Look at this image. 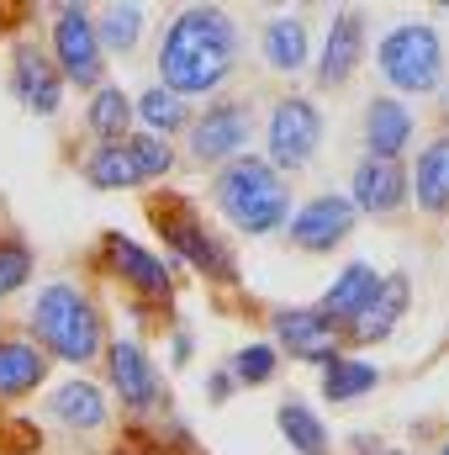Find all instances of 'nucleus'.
I'll use <instances>...</instances> for the list:
<instances>
[{
    "mask_svg": "<svg viewBox=\"0 0 449 455\" xmlns=\"http://www.w3.org/2000/svg\"><path fill=\"white\" fill-rule=\"evenodd\" d=\"M238 75V21L223 5H185L159 37V91L191 101L217 96Z\"/></svg>",
    "mask_w": 449,
    "mask_h": 455,
    "instance_id": "f257e3e1",
    "label": "nucleus"
},
{
    "mask_svg": "<svg viewBox=\"0 0 449 455\" xmlns=\"http://www.w3.org/2000/svg\"><path fill=\"white\" fill-rule=\"evenodd\" d=\"M27 339L48 360H64L75 371L96 365L106 355V318L75 281H48L27 313Z\"/></svg>",
    "mask_w": 449,
    "mask_h": 455,
    "instance_id": "f03ea898",
    "label": "nucleus"
},
{
    "mask_svg": "<svg viewBox=\"0 0 449 455\" xmlns=\"http://www.w3.org/2000/svg\"><path fill=\"white\" fill-rule=\"evenodd\" d=\"M212 202L243 238H270L291 218V186L259 154H243L212 175Z\"/></svg>",
    "mask_w": 449,
    "mask_h": 455,
    "instance_id": "7ed1b4c3",
    "label": "nucleus"
},
{
    "mask_svg": "<svg viewBox=\"0 0 449 455\" xmlns=\"http://www.w3.org/2000/svg\"><path fill=\"white\" fill-rule=\"evenodd\" d=\"M148 218L164 233V249L175 254V265H191L196 275H207V281H217V286H232V281H238L232 249L201 223L196 202H185V196H154V202H148Z\"/></svg>",
    "mask_w": 449,
    "mask_h": 455,
    "instance_id": "20e7f679",
    "label": "nucleus"
},
{
    "mask_svg": "<svg viewBox=\"0 0 449 455\" xmlns=\"http://www.w3.org/2000/svg\"><path fill=\"white\" fill-rule=\"evenodd\" d=\"M375 64H381V80L402 96H434L445 85V43L429 21H402L381 37L375 48Z\"/></svg>",
    "mask_w": 449,
    "mask_h": 455,
    "instance_id": "39448f33",
    "label": "nucleus"
},
{
    "mask_svg": "<svg viewBox=\"0 0 449 455\" xmlns=\"http://www.w3.org/2000/svg\"><path fill=\"white\" fill-rule=\"evenodd\" d=\"M175 170V148L154 132H127L122 143H96L80 159V175L96 191H138L148 180H164Z\"/></svg>",
    "mask_w": 449,
    "mask_h": 455,
    "instance_id": "423d86ee",
    "label": "nucleus"
},
{
    "mask_svg": "<svg viewBox=\"0 0 449 455\" xmlns=\"http://www.w3.org/2000/svg\"><path fill=\"white\" fill-rule=\"evenodd\" d=\"M323 148V107L312 96H280L264 122V164L275 175H302Z\"/></svg>",
    "mask_w": 449,
    "mask_h": 455,
    "instance_id": "0eeeda50",
    "label": "nucleus"
},
{
    "mask_svg": "<svg viewBox=\"0 0 449 455\" xmlns=\"http://www.w3.org/2000/svg\"><path fill=\"white\" fill-rule=\"evenodd\" d=\"M254 143V107L243 96H212L201 112H191V127H185V154L196 164H212L223 170L232 159H243Z\"/></svg>",
    "mask_w": 449,
    "mask_h": 455,
    "instance_id": "6e6552de",
    "label": "nucleus"
},
{
    "mask_svg": "<svg viewBox=\"0 0 449 455\" xmlns=\"http://www.w3.org/2000/svg\"><path fill=\"white\" fill-rule=\"evenodd\" d=\"M48 59L59 64L64 85H80V91H101L106 85V53L96 43V11L69 0L53 11V48Z\"/></svg>",
    "mask_w": 449,
    "mask_h": 455,
    "instance_id": "1a4fd4ad",
    "label": "nucleus"
},
{
    "mask_svg": "<svg viewBox=\"0 0 449 455\" xmlns=\"http://www.w3.org/2000/svg\"><path fill=\"white\" fill-rule=\"evenodd\" d=\"M106 381H112L116 403H122V413H132V419H154V413H164V381H159V365L148 360V349L138 339H106Z\"/></svg>",
    "mask_w": 449,
    "mask_h": 455,
    "instance_id": "9d476101",
    "label": "nucleus"
},
{
    "mask_svg": "<svg viewBox=\"0 0 449 455\" xmlns=\"http://www.w3.org/2000/svg\"><path fill=\"white\" fill-rule=\"evenodd\" d=\"M101 259L116 281L143 302H169L175 297V259H159L154 249H143L138 238L127 233H101Z\"/></svg>",
    "mask_w": 449,
    "mask_h": 455,
    "instance_id": "9b49d317",
    "label": "nucleus"
},
{
    "mask_svg": "<svg viewBox=\"0 0 449 455\" xmlns=\"http://www.w3.org/2000/svg\"><path fill=\"white\" fill-rule=\"evenodd\" d=\"M354 207L343 191H318L312 202H302L291 218H286V238L302 249V254H334L338 243L354 233Z\"/></svg>",
    "mask_w": 449,
    "mask_h": 455,
    "instance_id": "f8f14e48",
    "label": "nucleus"
},
{
    "mask_svg": "<svg viewBox=\"0 0 449 455\" xmlns=\"http://www.w3.org/2000/svg\"><path fill=\"white\" fill-rule=\"evenodd\" d=\"M5 85H11L16 107H27L32 116H59L64 91H69V85H64V75H59V64H53L37 43H16V48H11Z\"/></svg>",
    "mask_w": 449,
    "mask_h": 455,
    "instance_id": "ddd939ff",
    "label": "nucleus"
},
{
    "mask_svg": "<svg viewBox=\"0 0 449 455\" xmlns=\"http://www.w3.org/2000/svg\"><path fill=\"white\" fill-rule=\"evenodd\" d=\"M270 329H275V349H286L291 360H307L318 371L328 360H338V355H349L343 349V334H338L318 307H275L270 313Z\"/></svg>",
    "mask_w": 449,
    "mask_h": 455,
    "instance_id": "4468645a",
    "label": "nucleus"
},
{
    "mask_svg": "<svg viewBox=\"0 0 449 455\" xmlns=\"http://www.w3.org/2000/svg\"><path fill=\"white\" fill-rule=\"evenodd\" d=\"M407 302H413V281H407V270H391V275H381V286H375V297L338 329L343 334V349L349 344H386L397 334V323L407 318Z\"/></svg>",
    "mask_w": 449,
    "mask_h": 455,
    "instance_id": "2eb2a0df",
    "label": "nucleus"
},
{
    "mask_svg": "<svg viewBox=\"0 0 449 455\" xmlns=\"http://www.w3.org/2000/svg\"><path fill=\"white\" fill-rule=\"evenodd\" d=\"M349 207L365 218H397L407 207V170L397 159H359L349 175Z\"/></svg>",
    "mask_w": 449,
    "mask_h": 455,
    "instance_id": "dca6fc26",
    "label": "nucleus"
},
{
    "mask_svg": "<svg viewBox=\"0 0 449 455\" xmlns=\"http://www.w3.org/2000/svg\"><path fill=\"white\" fill-rule=\"evenodd\" d=\"M359 64H365V11H338L334 21H328L323 59H318L312 75H318L323 91H343Z\"/></svg>",
    "mask_w": 449,
    "mask_h": 455,
    "instance_id": "f3484780",
    "label": "nucleus"
},
{
    "mask_svg": "<svg viewBox=\"0 0 449 455\" xmlns=\"http://www.w3.org/2000/svg\"><path fill=\"white\" fill-rule=\"evenodd\" d=\"M48 419L64 424L69 435H96V429L112 424V403H106L101 381H91V376H69V381H59V387L48 392Z\"/></svg>",
    "mask_w": 449,
    "mask_h": 455,
    "instance_id": "a211bd4d",
    "label": "nucleus"
},
{
    "mask_svg": "<svg viewBox=\"0 0 449 455\" xmlns=\"http://www.w3.org/2000/svg\"><path fill=\"white\" fill-rule=\"evenodd\" d=\"M413 132H418V116L407 101L397 96H370L365 101V154L370 159H397L413 148Z\"/></svg>",
    "mask_w": 449,
    "mask_h": 455,
    "instance_id": "6ab92c4d",
    "label": "nucleus"
},
{
    "mask_svg": "<svg viewBox=\"0 0 449 455\" xmlns=\"http://www.w3.org/2000/svg\"><path fill=\"white\" fill-rule=\"evenodd\" d=\"M407 202H418L423 218H449V132L423 143L418 170L407 175Z\"/></svg>",
    "mask_w": 449,
    "mask_h": 455,
    "instance_id": "aec40b11",
    "label": "nucleus"
},
{
    "mask_svg": "<svg viewBox=\"0 0 449 455\" xmlns=\"http://www.w3.org/2000/svg\"><path fill=\"white\" fill-rule=\"evenodd\" d=\"M259 53L275 75H302L312 64V27L307 16H270L259 32Z\"/></svg>",
    "mask_w": 449,
    "mask_h": 455,
    "instance_id": "412c9836",
    "label": "nucleus"
},
{
    "mask_svg": "<svg viewBox=\"0 0 449 455\" xmlns=\"http://www.w3.org/2000/svg\"><path fill=\"white\" fill-rule=\"evenodd\" d=\"M48 355L32 339H0V403H21L48 381Z\"/></svg>",
    "mask_w": 449,
    "mask_h": 455,
    "instance_id": "4be33fe9",
    "label": "nucleus"
},
{
    "mask_svg": "<svg viewBox=\"0 0 449 455\" xmlns=\"http://www.w3.org/2000/svg\"><path fill=\"white\" fill-rule=\"evenodd\" d=\"M375 286H381V275H375V265H365V259H354V265H343L334 275V286L323 291V302H318V313L334 323V329H343L370 297H375Z\"/></svg>",
    "mask_w": 449,
    "mask_h": 455,
    "instance_id": "5701e85b",
    "label": "nucleus"
},
{
    "mask_svg": "<svg viewBox=\"0 0 449 455\" xmlns=\"http://www.w3.org/2000/svg\"><path fill=\"white\" fill-rule=\"evenodd\" d=\"M275 424H280L286 445H291L296 455H334L328 424L318 419V408H312V403H302V397H280V408H275Z\"/></svg>",
    "mask_w": 449,
    "mask_h": 455,
    "instance_id": "b1692460",
    "label": "nucleus"
},
{
    "mask_svg": "<svg viewBox=\"0 0 449 455\" xmlns=\"http://www.w3.org/2000/svg\"><path fill=\"white\" fill-rule=\"evenodd\" d=\"M85 132L96 143H122L132 132V96L122 85H101L91 91V107H85Z\"/></svg>",
    "mask_w": 449,
    "mask_h": 455,
    "instance_id": "393cba45",
    "label": "nucleus"
},
{
    "mask_svg": "<svg viewBox=\"0 0 449 455\" xmlns=\"http://www.w3.org/2000/svg\"><path fill=\"white\" fill-rule=\"evenodd\" d=\"M318 387H323L328 403H354V397H365V392L381 387V371H375L370 360H359V355H338V360L323 365Z\"/></svg>",
    "mask_w": 449,
    "mask_h": 455,
    "instance_id": "a878e982",
    "label": "nucleus"
},
{
    "mask_svg": "<svg viewBox=\"0 0 449 455\" xmlns=\"http://www.w3.org/2000/svg\"><path fill=\"white\" fill-rule=\"evenodd\" d=\"M143 27H148V11L143 5H106V11H96V43H101L106 59L112 53L127 59L143 43Z\"/></svg>",
    "mask_w": 449,
    "mask_h": 455,
    "instance_id": "bb28decb",
    "label": "nucleus"
},
{
    "mask_svg": "<svg viewBox=\"0 0 449 455\" xmlns=\"http://www.w3.org/2000/svg\"><path fill=\"white\" fill-rule=\"evenodd\" d=\"M132 116L143 122V132H154V138H175V132H185L191 127V107L180 101V96H169V91H159V85H148L138 101H132Z\"/></svg>",
    "mask_w": 449,
    "mask_h": 455,
    "instance_id": "cd10ccee",
    "label": "nucleus"
},
{
    "mask_svg": "<svg viewBox=\"0 0 449 455\" xmlns=\"http://www.w3.org/2000/svg\"><path fill=\"white\" fill-rule=\"evenodd\" d=\"M227 376H232L238 387H270V381L280 376V349H275L270 339L243 344V349L227 360Z\"/></svg>",
    "mask_w": 449,
    "mask_h": 455,
    "instance_id": "c85d7f7f",
    "label": "nucleus"
},
{
    "mask_svg": "<svg viewBox=\"0 0 449 455\" xmlns=\"http://www.w3.org/2000/svg\"><path fill=\"white\" fill-rule=\"evenodd\" d=\"M32 270H37L32 243H27L21 233H0V302H5V297H16V291L32 281Z\"/></svg>",
    "mask_w": 449,
    "mask_h": 455,
    "instance_id": "c756f323",
    "label": "nucleus"
},
{
    "mask_svg": "<svg viewBox=\"0 0 449 455\" xmlns=\"http://www.w3.org/2000/svg\"><path fill=\"white\" fill-rule=\"evenodd\" d=\"M232 392H238V381H232V376H227V365H217V371H212V376H207V397H212V403H227V397H232Z\"/></svg>",
    "mask_w": 449,
    "mask_h": 455,
    "instance_id": "7c9ffc66",
    "label": "nucleus"
},
{
    "mask_svg": "<svg viewBox=\"0 0 449 455\" xmlns=\"http://www.w3.org/2000/svg\"><path fill=\"white\" fill-rule=\"evenodd\" d=\"M191 349H196L191 329H175V334H169V360H175V365H185V360H191Z\"/></svg>",
    "mask_w": 449,
    "mask_h": 455,
    "instance_id": "2f4dec72",
    "label": "nucleus"
},
{
    "mask_svg": "<svg viewBox=\"0 0 449 455\" xmlns=\"http://www.w3.org/2000/svg\"><path fill=\"white\" fill-rule=\"evenodd\" d=\"M106 455H169V451H159V445L148 440V445H122V451H106Z\"/></svg>",
    "mask_w": 449,
    "mask_h": 455,
    "instance_id": "473e14b6",
    "label": "nucleus"
},
{
    "mask_svg": "<svg viewBox=\"0 0 449 455\" xmlns=\"http://www.w3.org/2000/svg\"><path fill=\"white\" fill-rule=\"evenodd\" d=\"M375 455H397V451H375Z\"/></svg>",
    "mask_w": 449,
    "mask_h": 455,
    "instance_id": "72a5a7b5",
    "label": "nucleus"
},
{
    "mask_svg": "<svg viewBox=\"0 0 449 455\" xmlns=\"http://www.w3.org/2000/svg\"><path fill=\"white\" fill-rule=\"evenodd\" d=\"M439 455H449V440H445V451H439Z\"/></svg>",
    "mask_w": 449,
    "mask_h": 455,
    "instance_id": "f704fd0d",
    "label": "nucleus"
}]
</instances>
